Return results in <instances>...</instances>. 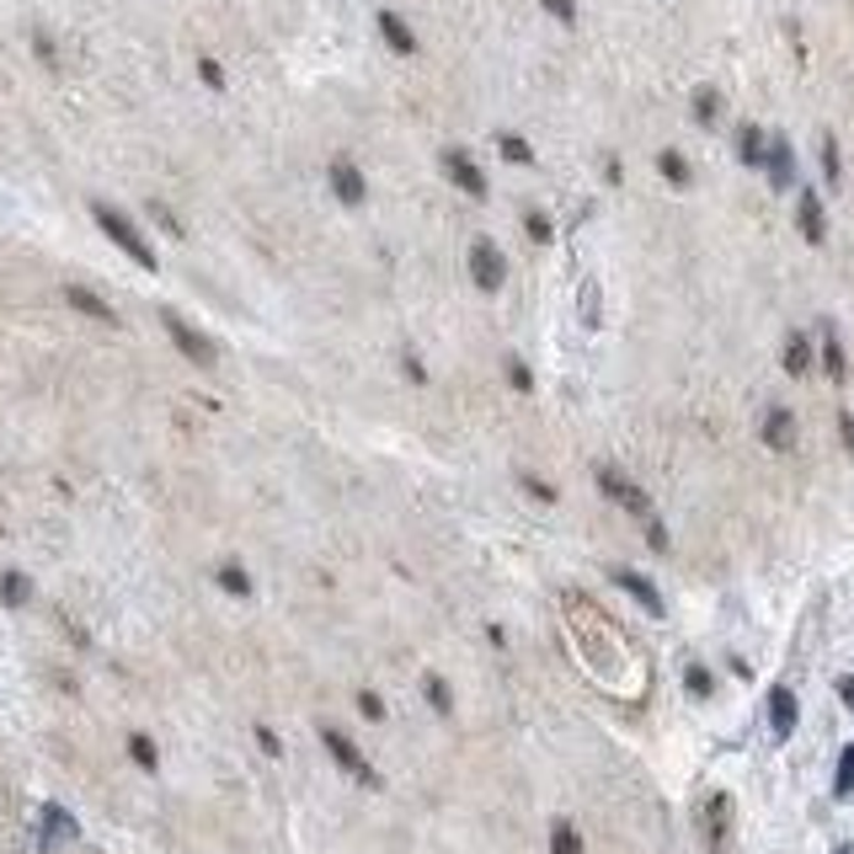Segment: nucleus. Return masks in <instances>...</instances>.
I'll use <instances>...</instances> for the list:
<instances>
[{
  "mask_svg": "<svg viewBox=\"0 0 854 854\" xmlns=\"http://www.w3.org/2000/svg\"><path fill=\"white\" fill-rule=\"evenodd\" d=\"M91 219H97V230H102V235H107V241H113L129 263H139L144 272H155V267H161V257L150 252V241L139 235V225H133L124 208H113V203H102V197H97V203H91Z\"/></svg>",
  "mask_w": 854,
  "mask_h": 854,
  "instance_id": "f257e3e1",
  "label": "nucleus"
},
{
  "mask_svg": "<svg viewBox=\"0 0 854 854\" xmlns=\"http://www.w3.org/2000/svg\"><path fill=\"white\" fill-rule=\"evenodd\" d=\"M592 481H598V492L614 502V508H625V513H636V519H652V497L625 475V470H614V464H598L592 470Z\"/></svg>",
  "mask_w": 854,
  "mask_h": 854,
  "instance_id": "f03ea898",
  "label": "nucleus"
},
{
  "mask_svg": "<svg viewBox=\"0 0 854 854\" xmlns=\"http://www.w3.org/2000/svg\"><path fill=\"white\" fill-rule=\"evenodd\" d=\"M161 327H166V336L177 342V353H182L188 364H197V369H214V364H219V347H214L197 327H188L177 310H161Z\"/></svg>",
  "mask_w": 854,
  "mask_h": 854,
  "instance_id": "7ed1b4c3",
  "label": "nucleus"
},
{
  "mask_svg": "<svg viewBox=\"0 0 854 854\" xmlns=\"http://www.w3.org/2000/svg\"><path fill=\"white\" fill-rule=\"evenodd\" d=\"M321 742H327L331 764H336L342 775H353L358 786L380 790V769H374V764H369V759H364V753H358V748H353V742H347V737L336 731V726H321Z\"/></svg>",
  "mask_w": 854,
  "mask_h": 854,
  "instance_id": "20e7f679",
  "label": "nucleus"
},
{
  "mask_svg": "<svg viewBox=\"0 0 854 854\" xmlns=\"http://www.w3.org/2000/svg\"><path fill=\"white\" fill-rule=\"evenodd\" d=\"M470 278H475V289H481V294H497V289L508 283V257H502V246H497V241H486V235H481V241L470 246Z\"/></svg>",
  "mask_w": 854,
  "mask_h": 854,
  "instance_id": "39448f33",
  "label": "nucleus"
},
{
  "mask_svg": "<svg viewBox=\"0 0 854 854\" xmlns=\"http://www.w3.org/2000/svg\"><path fill=\"white\" fill-rule=\"evenodd\" d=\"M438 166H444V177H449V182H455L464 197H486V177H481V166L464 155L460 144H449V150L438 155Z\"/></svg>",
  "mask_w": 854,
  "mask_h": 854,
  "instance_id": "423d86ee",
  "label": "nucleus"
},
{
  "mask_svg": "<svg viewBox=\"0 0 854 854\" xmlns=\"http://www.w3.org/2000/svg\"><path fill=\"white\" fill-rule=\"evenodd\" d=\"M327 182H331V193H336V203H347V208H358L369 197V182H364V171L353 161H331Z\"/></svg>",
  "mask_w": 854,
  "mask_h": 854,
  "instance_id": "0eeeda50",
  "label": "nucleus"
},
{
  "mask_svg": "<svg viewBox=\"0 0 854 854\" xmlns=\"http://www.w3.org/2000/svg\"><path fill=\"white\" fill-rule=\"evenodd\" d=\"M764 171H769V188H795V150L786 133H775L764 144Z\"/></svg>",
  "mask_w": 854,
  "mask_h": 854,
  "instance_id": "6e6552de",
  "label": "nucleus"
},
{
  "mask_svg": "<svg viewBox=\"0 0 854 854\" xmlns=\"http://www.w3.org/2000/svg\"><path fill=\"white\" fill-rule=\"evenodd\" d=\"M795 225H801V235L812 241V246H823L828 241V214H823V197L812 193H801V203H795Z\"/></svg>",
  "mask_w": 854,
  "mask_h": 854,
  "instance_id": "1a4fd4ad",
  "label": "nucleus"
},
{
  "mask_svg": "<svg viewBox=\"0 0 854 854\" xmlns=\"http://www.w3.org/2000/svg\"><path fill=\"white\" fill-rule=\"evenodd\" d=\"M759 433H764V444H769L775 455H790V449H795V417H790L786 406H769Z\"/></svg>",
  "mask_w": 854,
  "mask_h": 854,
  "instance_id": "9d476101",
  "label": "nucleus"
},
{
  "mask_svg": "<svg viewBox=\"0 0 854 854\" xmlns=\"http://www.w3.org/2000/svg\"><path fill=\"white\" fill-rule=\"evenodd\" d=\"M795 722H801V705H795V694H790L786 684H775V689H769V731L786 742L790 731H795Z\"/></svg>",
  "mask_w": 854,
  "mask_h": 854,
  "instance_id": "9b49d317",
  "label": "nucleus"
},
{
  "mask_svg": "<svg viewBox=\"0 0 854 854\" xmlns=\"http://www.w3.org/2000/svg\"><path fill=\"white\" fill-rule=\"evenodd\" d=\"M609 577H614V583H620V588L630 592V598H636V603H641V609H647V614H667V609H662V592L652 588V583H647V577H641V572H630V566H614V572H609Z\"/></svg>",
  "mask_w": 854,
  "mask_h": 854,
  "instance_id": "f8f14e48",
  "label": "nucleus"
},
{
  "mask_svg": "<svg viewBox=\"0 0 854 854\" xmlns=\"http://www.w3.org/2000/svg\"><path fill=\"white\" fill-rule=\"evenodd\" d=\"M69 310H80V316H91V321H102V327H118V310L107 305V299H97L91 289H80V283H69L65 289Z\"/></svg>",
  "mask_w": 854,
  "mask_h": 854,
  "instance_id": "ddd939ff",
  "label": "nucleus"
},
{
  "mask_svg": "<svg viewBox=\"0 0 854 854\" xmlns=\"http://www.w3.org/2000/svg\"><path fill=\"white\" fill-rule=\"evenodd\" d=\"M823 369H828V380L833 385H844L850 380V358H844V342H839V331L823 321Z\"/></svg>",
  "mask_w": 854,
  "mask_h": 854,
  "instance_id": "4468645a",
  "label": "nucleus"
},
{
  "mask_svg": "<svg viewBox=\"0 0 854 854\" xmlns=\"http://www.w3.org/2000/svg\"><path fill=\"white\" fill-rule=\"evenodd\" d=\"M374 22H380V38L391 43L395 54H417V33L406 27V16H395V11H380Z\"/></svg>",
  "mask_w": 854,
  "mask_h": 854,
  "instance_id": "2eb2a0df",
  "label": "nucleus"
},
{
  "mask_svg": "<svg viewBox=\"0 0 854 854\" xmlns=\"http://www.w3.org/2000/svg\"><path fill=\"white\" fill-rule=\"evenodd\" d=\"M786 374L790 380H806V374H812V336H806V331H790L786 336Z\"/></svg>",
  "mask_w": 854,
  "mask_h": 854,
  "instance_id": "dca6fc26",
  "label": "nucleus"
},
{
  "mask_svg": "<svg viewBox=\"0 0 854 854\" xmlns=\"http://www.w3.org/2000/svg\"><path fill=\"white\" fill-rule=\"evenodd\" d=\"M726 823H731V801H726V795H711V801H705V833H711V854H722Z\"/></svg>",
  "mask_w": 854,
  "mask_h": 854,
  "instance_id": "f3484780",
  "label": "nucleus"
},
{
  "mask_svg": "<svg viewBox=\"0 0 854 854\" xmlns=\"http://www.w3.org/2000/svg\"><path fill=\"white\" fill-rule=\"evenodd\" d=\"M764 144H769V139H764L759 124H742V129H737V155H742V166H764Z\"/></svg>",
  "mask_w": 854,
  "mask_h": 854,
  "instance_id": "a211bd4d",
  "label": "nucleus"
},
{
  "mask_svg": "<svg viewBox=\"0 0 854 854\" xmlns=\"http://www.w3.org/2000/svg\"><path fill=\"white\" fill-rule=\"evenodd\" d=\"M43 833H49V844L75 839V817H69L65 806H43Z\"/></svg>",
  "mask_w": 854,
  "mask_h": 854,
  "instance_id": "6ab92c4d",
  "label": "nucleus"
},
{
  "mask_svg": "<svg viewBox=\"0 0 854 854\" xmlns=\"http://www.w3.org/2000/svg\"><path fill=\"white\" fill-rule=\"evenodd\" d=\"M27 598H33V583H27L22 572H5V577H0V603H5V609H22Z\"/></svg>",
  "mask_w": 854,
  "mask_h": 854,
  "instance_id": "aec40b11",
  "label": "nucleus"
},
{
  "mask_svg": "<svg viewBox=\"0 0 854 854\" xmlns=\"http://www.w3.org/2000/svg\"><path fill=\"white\" fill-rule=\"evenodd\" d=\"M694 118H700L705 129L722 118V91H716V86H700V91H694Z\"/></svg>",
  "mask_w": 854,
  "mask_h": 854,
  "instance_id": "412c9836",
  "label": "nucleus"
},
{
  "mask_svg": "<svg viewBox=\"0 0 854 854\" xmlns=\"http://www.w3.org/2000/svg\"><path fill=\"white\" fill-rule=\"evenodd\" d=\"M422 694H428V705H433L438 716H449V711H455V694H449V684H444L438 673H428V678H422Z\"/></svg>",
  "mask_w": 854,
  "mask_h": 854,
  "instance_id": "4be33fe9",
  "label": "nucleus"
},
{
  "mask_svg": "<svg viewBox=\"0 0 854 854\" xmlns=\"http://www.w3.org/2000/svg\"><path fill=\"white\" fill-rule=\"evenodd\" d=\"M658 171L673 182V188H689V161L678 155V150H662L658 155Z\"/></svg>",
  "mask_w": 854,
  "mask_h": 854,
  "instance_id": "5701e85b",
  "label": "nucleus"
},
{
  "mask_svg": "<svg viewBox=\"0 0 854 854\" xmlns=\"http://www.w3.org/2000/svg\"><path fill=\"white\" fill-rule=\"evenodd\" d=\"M823 177H828V188L844 182V161H839V139L833 133H823Z\"/></svg>",
  "mask_w": 854,
  "mask_h": 854,
  "instance_id": "b1692460",
  "label": "nucleus"
},
{
  "mask_svg": "<svg viewBox=\"0 0 854 854\" xmlns=\"http://www.w3.org/2000/svg\"><path fill=\"white\" fill-rule=\"evenodd\" d=\"M550 854H583V833L572 823H556L550 828Z\"/></svg>",
  "mask_w": 854,
  "mask_h": 854,
  "instance_id": "393cba45",
  "label": "nucleus"
},
{
  "mask_svg": "<svg viewBox=\"0 0 854 854\" xmlns=\"http://www.w3.org/2000/svg\"><path fill=\"white\" fill-rule=\"evenodd\" d=\"M833 795H839V801H850V795H854V742L844 748V753H839V775H833Z\"/></svg>",
  "mask_w": 854,
  "mask_h": 854,
  "instance_id": "a878e982",
  "label": "nucleus"
},
{
  "mask_svg": "<svg viewBox=\"0 0 854 854\" xmlns=\"http://www.w3.org/2000/svg\"><path fill=\"white\" fill-rule=\"evenodd\" d=\"M129 759L139 764V769H155V764H161V753H155V742H150L144 731H133L129 737Z\"/></svg>",
  "mask_w": 854,
  "mask_h": 854,
  "instance_id": "bb28decb",
  "label": "nucleus"
},
{
  "mask_svg": "<svg viewBox=\"0 0 854 854\" xmlns=\"http://www.w3.org/2000/svg\"><path fill=\"white\" fill-rule=\"evenodd\" d=\"M497 150H502V161H513V166H528V161H534L528 139H519V133H502V139H497Z\"/></svg>",
  "mask_w": 854,
  "mask_h": 854,
  "instance_id": "cd10ccee",
  "label": "nucleus"
},
{
  "mask_svg": "<svg viewBox=\"0 0 854 854\" xmlns=\"http://www.w3.org/2000/svg\"><path fill=\"white\" fill-rule=\"evenodd\" d=\"M219 588L235 592V598H246V592H252V577H246L241 566H219Z\"/></svg>",
  "mask_w": 854,
  "mask_h": 854,
  "instance_id": "c85d7f7f",
  "label": "nucleus"
},
{
  "mask_svg": "<svg viewBox=\"0 0 854 854\" xmlns=\"http://www.w3.org/2000/svg\"><path fill=\"white\" fill-rule=\"evenodd\" d=\"M684 684H689V694H700V700L716 689V684H711V673H705L700 662H694V667H684Z\"/></svg>",
  "mask_w": 854,
  "mask_h": 854,
  "instance_id": "c756f323",
  "label": "nucleus"
},
{
  "mask_svg": "<svg viewBox=\"0 0 854 854\" xmlns=\"http://www.w3.org/2000/svg\"><path fill=\"white\" fill-rule=\"evenodd\" d=\"M519 481H524V492L528 497H534V502H556V486H550V481H539V475H519Z\"/></svg>",
  "mask_w": 854,
  "mask_h": 854,
  "instance_id": "7c9ffc66",
  "label": "nucleus"
},
{
  "mask_svg": "<svg viewBox=\"0 0 854 854\" xmlns=\"http://www.w3.org/2000/svg\"><path fill=\"white\" fill-rule=\"evenodd\" d=\"M197 75H203L208 91H225V69H219V60H197Z\"/></svg>",
  "mask_w": 854,
  "mask_h": 854,
  "instance_id": "2f4dec72",
  "label": "nucleus"
},
{
  "mask_svg": "<svg viewBox=\"0 0 854 854\" xmlns=\"http://www.w3.org/2000/svg\"><path fill=\"white\" fill-rule=\"evenodd\" d=\"M508 385L513 391H534V374L524 369V358H508Z\"/></svg>",
  "mask_w": 854,
  "mask_h": 854,
  "instance_id": "473e14b6",
  "label": "nucleus"
},
{
  "mask_svg": "<svg viewBox=\"0 0 854 854\" xmlns=\"http://www.w3.org/2000/svg\"><path fill=\"white\" fill-rule=\"evenodd\" d=\"M358 711H364L369 722H385V700H380L374 689H364V694H358Z\"/></svg>",
  "mask_w": 854,
  "mask_h": 854,
  "instance_id": "72a5a7b5",
  "label": "nucleus"
},
{
  "mask_svg": "<svg viewBox=\"0 0 854 854\" xmlns=\"http://www.w3.org/2000/svg\"><path fill=\"white\" fill-rule=\"evenodd\" d=\"M539 5H545V11L556 16V22H566V27L577 22V0H539Z\"/></svg>",
  "mask_w": 854,
  "mask_h": 854,
  "instance_id": "f704fd0d",
  "label": "nucleus"
},
{
  "mask_svg": "<svg viewBox=\"0 0 854 854\" xmlns=\"http://www.w3.org/2000/svg\"><path fill=\"white\" fill-rule=\"evenodd\" d=\"M524 225H528V235H534V241H539V246H545V241H550V219H545V214H539V208H528V214H524Z\"/></svg>",
  "mask_w": 854,
  "mask_h": 854,
  "instance_id": "c9c22d12",
  "label": "nucleus"
},
{
  "mask_svg": "<svg viewBox=\"0 0 854 854\" xmlns=\"http://www.w3.org/2000/svg\"><path fill=\"white\" fill-rule=\"evenodd\" d=\"M150 214H155V225H161V230H171V235H182V225L171 219V208H166V203H150Z\"/></svg>",
  "mask_w": 854,
  "mask_h": 854,
  "instance_id": "e433bc0d",
  "label": "nucleus"
},
{
  "mask_svg": "<svg viewBox=\"0 0 854 854\" xmlns=\"http://www.w3.org/2000/svg\"><path fill=\"white\" fill-rule=\"evenodd\" d=\"M257 748H263L267 759H278V753H283V742H278V731H267V726H257Z\"/></svg>",
  "mask_w": 854,
  "mask_h": 854,
  "instance_id": "4c0bfd02",
  "label": "nucleus"
},
{
  "mask_svg": "<svg viewBox=\"0 0 854 854\" xmlns=\"http://www.w3.org/2000/svg\"><path fill=\"white\" fill-rule=\"evenodd\" d=\"M647 539H652V550H667V545H673V539H667V528L658 524V513L647 519Z\"/></svg>",
  "mask_w": 854,
  "mask_h": 854,
  "instance_id": "58836bf2",
  "label": "nucleus"
},
{
  "mask_svg": "<svg viewBox=\"0 0 854 854\" xmlns=\"http://www.w3.org/2000/svg\"><path fill=\"white\" fill-rule=\"evenodd\" d=\"M400 369H406V380H411V385H428V369H422V364H417L411 353L400 358Z\"/></svg>",
  "mask_w": 854,
  "mask_h": 854,
  "instance_id": "ea45409f",
  "label": "nucleus"
},
{
  "mask_svg": "<svg viewBox=\"0 0 854 854\" xmlns=\"http://www.w3.org/2000/svg\"><path fill=\"white\" fill-rule=\"evenodd\" d=\"M839 438H844V449L854 455V411H839Z\"/></svg>",
  "mask_w": 854,
  "mask_h": 854,
  "instance_id": "a19ab883",
  "label": "nucleus"
},
{
  "mask_svg": "<svg viewBox=\"0 0 854 854\" xmlns=\"http://www.w3.org/2000/svg\"><path fill=\"white\" fill-rule=\"evenodd\" d=\"M33 49H38V60H43V65H54V43H49V38H43V33H38V38H33Z\"/></svg>",
  "mask_w": 854,
  "mask_h": 854,
  "instance_id": "79ce46f5",
  "label": "nucleus"
},
{
  "mask_svg": "<svg viewBox=\"0 0 854 854\" xmlns=\"http://www.w3.org/2000/svg\"><path fill=\"white\" fill-rule=\"evenodd\" d=\"M839 694H844V705L854 711V678H839Z\"/></svg>",
  "mask_w": 854,
  "mask_h": 854,
  "instance_id": "37998d69",
  "label": "nucleus"
},
{
  "mask_svg": "<svg viewBox=\"0 0 854 854\" xmlns=\"http://www.w3.org/2000/svg\"><path fill=\"white\" fill-rule=\"evenodd\" d=\"M833 854H854V844H839V850H833Z\"/></svg>",
  "mask_w": 854,
  "mask_h": 854,
  "instance_id": "c03bdc74",
  "label": "nucleus"
}]
</instances>
